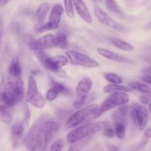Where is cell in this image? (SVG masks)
<instances>
[{"mask_svg":"<svg viewBox=\"0 0 151 151\" xmlns=\"http://www.w3.org/2000/svg\"><path fill=\"white\" fill-rule=\"evenodd\" d=\"M128 86L133 91H137L144 94H151V88L144 83L137 82V81H130L129 82Z\"/></svg>","mask_w":151,"mask_h":151,"instance_id":"cell-24","label":"cell"},{"mask_svg":"<svg viewBox=\"0 0 151 151\" xmlns=\"http://www.w3.org/2000/svg\"><path fill=\"white\" fill-rule=\"evenodd\" d=\"M94 15L96 19L104 26L107 27L113 30L119 32H125L126 28L118 22H115L111 16H110L103 9L98 5H95L93 8Z\"/></svg>","mask_w":151,"mask_h":151,"instance_id":"cell-11","label":"cell"},{"mask_svg":"<svg viewBox=\"0 0 151 151\" xmlns=\"http://www.w3.org/2000/svg\"><path fill=\"white\" fill-rule=\"evenodd\" d=\"M68 37L65 33H59L55 35L54 41H53V48L65 50L68 47Z\"/></svg>","mask_w":151,"mask_h":151,"instance_id":"cell-22","label":"cell"},{"mask_svg":"<svg viewBox=\"0 0 151 151\" xmlns=\"http://www.w3.org/2000/svg\"><path fill=\"white\" fill-rule=\"evenodd\" d=\"M59 94V93L56 91V88H53V86H51L48 90H47V93H46L45 99L47 101L53 102V101H54L56 98H57V97Z\"/></svg>","mask_w":151,"mask_h":151,"instance_id":"cell-30","label":"cell"},{"mask_svg":"<svg viewBox=\"0 0 151 151\" xmlns=\"http://www.w3.org/2000/svg\"><path fill=\"white\" fill-rule=\"evenodd\" d=\"M99 105L90 104L84 107L81 108L79 110L73 114L67 120L65 128L67 130L76 128L84 122H90L94 120V116L99 109Z\"/></svg>","mask_w":151,"mask_h":151,"instance_id":"cell-3","label":"cell"},{"mask_svg":"<svg viewBox=\"0 0 151 151\" xmlns=\"http://www.w3.org/2000/svg\"><path fill=\"white\" fill-rule=\"evenodd\" d=\"M22 69L20 61L18 58H14L8 67V75L12 79H17L22 77Z\"/></svg>","mask_w":151,"mask_h":151,"instance_id":"cell-18","label":"cell"},{"mask_svg":"<svg viewBox=\"0 0 151 151\" xmlns=\"http://www.w3.org/2000/svg\"><path fill=\"white\" fill-rule=\"evenodd\" d=\"M25 100L26 103L37 109H42L46 104V99L38 91V85L36 79L32 75L28 78V89L25 94Z\"/></svg>","mask_w":151,"mask_h":151,"instance_id":"cell-6","label":"cell"},{"mask_svg":"<svg viewBox=\"0 0 151 151\" xmlns=\"http://www.w3.org/2000/svg\"><path fill=\"white\" fill-rule=\"evenodd\" d=\"M139 100L141 104L142 105H148L150 103V99L149 97H147L145 94H142L139 97Z\"/></svg>","mask_w":151,"mask_h":151,"instance_id":"cell-36","label":"cell"},{"mask_svg":"<svg viewBox=\"0 0 151 151\" xmlns=\"http://www.w3.org/2000/svg\"><path fill=\"white\" fill-rule=\"evenodd\" d=\"M65 7L60 4H56L52 7L50 10L48 16V22H45L41 26L37 27V32L42 33V32H49V31L54 30L59 27L61 22H62V15L64 14Z\"/></svg>","mask_w":151,"mask_h":151,"instance_id":"cell-7","label":"cell"},{"mask_svg":"<svg viewBox=\"0 0 151 151\" xmlns=\"http://www.w3.org/2000/svg\"><path fill=\"white\" fill-rule=\"evenodd\" d=\"M148 105H149V107H148V111H149L150 114V115H151V102H150V103Z\"/></svg>","mask_w":151,"mask_h":151,"instance_id":"cell-41","label":"cell"},{"mask_svg":"<svg viewBox=\"0 0 151 151\" xmlns=\"http://www.w3.org/2000/svg\"><path fill=\"white\" fill-rule=\"evenodd\" d=\"M151 138V128H147L144 130L143 134V137L141 141V145L142 146H144L147 143L150 139Z\"/></svg>","mask_w":151,"mask_h":151,"instance_id":"cell-34","label":"cell"},{"mask_svg":"<svg viewBox=\"0 0 151 151\" xmlns=\"http://www.w3.org/2000/svg\"><path fill=\"white\" fill-rule=\"evenodd\" d=\"M23 116L24 117L22 122L28 127L29 125L30 120V109L28 106H25V108H24Z\"/></svg>","mask_w":151,"mask_h":151,"instance_id":"cell-33","label":"cell"},{"mask_svg":"<svg viewBox=\"0 0 151 151\" xmlns=\"http://www.w3.org/2000/svg\"><path fill=\"white\" fill-rule=\"evenodd\" d=\"M109 126V122L107 121H96L90 122L81 126L76 127V128L70 131L67 135V142L73 145L83 139L91 137L93 134L103 131Z\"/></svg>","mask_w":151,"mask_h":151,"instance_id":"cell-2","label":"cell"},{"mask_svg":"<svg viewBox=\"0 0 151 151\" xmlns=\"http://www.w3.org/2000/svg\"><path fill=\"white\" fill-rule=\"evenodd\" d=\"M98 54L99 55L102 56L105 58L109 60H112V61L117 62V63H133V61L130 60V59L127 58L124 56L118 54V53L115 52H113L111 50H107V49L105 48H98L96 50Z\"/></svg>","mask_w":151,"mask_h":151,"instance_id":"cell-15","label":"cell"},{"mask_svg":"<svg viewBox=\"0 0 151 151\" xmlns=\"http://www.w3.org/2000/svg\"><path fill=\"white\" fill-rule=\"evenodd\" d=\"M72 1L73 8L77 12L80 18L87 24H91L93 22L91 14L84 0H72Z\"/></svg>","mask_w":151,"mask_h":151,"instance_id":"cell-16","label":"cell"},{"mask_svg":"<svg viewBox=\"0 0 151 151\" xmlns=\"http://www.w3.org/2000/svg\"><path fill=\"white\" fill-rule=\"evenodd\" d=\"M130 102V97L127 92H113L106 97L100 106H99L97 111L96 112L94 119L100 117L103 114L112 110L116 107L127 105Z\"/></svg>","mask_w":151,"mask_h":151,"instance_id":"cell-4","label":"cell"},{"mask_svg":"<svg viewBox=\"0 0 151 151\" xmlns=\"http://www.w3.org/2000/svg\"><path fill=\"white\" fill-rule=\"evenodd\" d=\"M36 56L41 64L47 70L54 73L60 78H67V73L62 68L69 63L68 57L58 55L54 56H48L44 50H34Z\"/></svg>","mask_w":151,"mask_h":151,"instance_id":"cell-1","label":"cell"},{"mask_svg":"<svg viewBox=\"0 0 151 151\" xmlns=\"http://www.w3.org/2000/svg\"><path fill=\"white\" fill-rule=\"evenodd\" d=\"M59 125L56 121L44 120L41 123L39 131L38 144L36 151H45L47 145L52 140L59 130Z\"/></svg>","mask_w":151,"mask_h":151,"instance_id":"cell-5","label":"cell"},{"mask_svg":"<svg viewBox=\"0 0 151 151\" xmlns=\"http://www.w3.org/2000/svg\"><path fill=\"white\" fill-rule=\"evenodd\" d=\"M64 147V142L62 139H57L52 144L50 151H62Z\"/></svg>","mask_w":151,"mask_h":151,"instance_id":"cell-32","label":"cell"},{"mask_svg":"<svg viewBox=\"0 0 151 151\" xmlns=\"http://www.w3.org/2000/svg\"><path fill=\"white\" fill-rule=\"evenodd\" d=\"M64 6H65V11L68 18L74 17V8L73 5L72 0H64Z\"/></svg>","mask_w":151,"mask_h":151,"instance_id":"cell-28","label":"cell"},{"mask_svg":"<svg viewBox=\"0 0 151 151\" xmlns=\"http://www.w3.org/2000/svg\"><path fill=\"white\" fill-rule=\"evenodd\" d=\"M13 88H14V93L16 100L18 103H21L23 100L24 97H25L23 79L22 77L17 79H13Z\"/></svg>","mask_w":151,"mask_h":151,"instance_id":"cell-20","label":"cell"},{"mask_svg":"<svg viewBox=\"0 0 151 151\" xmlns=\"http://www.w3.org/2000/svg\"><path fill=\"white\" fill-rule=\"evenodd\" d=\"M114 132L115 136L118 139H124L126 135V125L121 122H118L115 124L114 128Z\"/></svg>","mask_w":151,"mask_h":151,"instance_id":"cell-26","label":"cell"},{"mask_svg":"<svg viewBox=\"0 0 151 151\" xmlns=\"http://www.w3.org/2000/svg\"><path fill=\"white\" fill-rule=\"evenodd\" d=\"M27 126L23 122H16L12 125L10 139L13 149L16 150L22 145L25 139V131Z\"/></svg>","mask_w":151,"mask_h":151,"instance_id":"cell-13","label":"cell"},{"mask_svg":"<svg viewBox=\"0 0 151 151\" xmlns=\"http://www.w3.org/2000/svg\"><path fill=\"white\" fill-rule=\"evenodd\" d=\"M97 1H102V0H97Z\"/></svg>","mask_w":151,"mask_h":151,"instance_id":"cell-42","label":"cell"},{"mask_svg":"<svg viewBox=\"0 0 151 151\" xmlns=\"http://www.w3.org/2000/svg\"><path fill=\"white\" fill-rule=\"evenodd\" d=\"M145 29H150V30H151V21L149 22V23L147 24L146 25V26H145Z\"/></svg>","mask_w":151,"mask_h":151,"instance_id":"cell-40","label":"cell"},{"mask_svg":"<svg viewBox=\"0 0 151 151\" xmlns=\"http://www.w3.org/2000/svg\"><path fill=\"white\" fill-rule=\"evenodd\" d=\"M13 109L4 104H0V121L2 123H11L13 119Z\"/></svg>","mask_w":151,"mask_h":151,"instance_id":"cell-19","label":"cell"},{"mask_svg":"<svg viewBox=\"0 0 151 151\" xmlns=\"http://www.w3.org/2000/svg\"><path fill=\"white\" fill-rule=\"evenodd\" d=\"M104 78L109 83L121 84L124 81L123 78L119 75L113 72H107L104 75Z\"/></svg>","mask_w":151,"mask_h":151,"instance_id":"cell-25","label":"cell"},{"mask_svg":"<svg viewBox=\"0 0 151 151\" xmlns=\"http://www.w3.org/2000/svg\"><path fill=\"white\" fill-rule=\"evenodd\" d=\"M113 45L116 48L124 52H132L134 50V47L129 42L119 38H114L111 41Z\"/></svg>","mask_w":151,"mask_h":151,"instance_id":"cell-23","label":"cell"},{"mask_svg":"<svg viewBox=\"0 0 151 151\" xmlns=\"http://www.w3.org/2000/svg\"><path fill=\"white\" fill-rule=\"evenodd\" d=\"M141 80L143 81L144 82L147 83L151 84V75H144L141 76Z\"/></svg>","mask_w":151,"mask_h":151,"instance_id":"cell-37","label":"cell"},{"mask_svg":"<svg viewBox=\"0 0 151 151\" xmlns=\"http://www.w3.org/2000/svg\"><path fill=\"white\" fill-rule=\"evenodd\" d=\"M44 121V117L37 119L34 122L33 125L31 126V128L28 131V134L25 137L23 144L28 150L33 151L36 149L38 144L40 127H41V123Z\"/></svg>","mask_w":151,"mask_h":151,"instance_id":"cell-12","label":"cell"},{"mask_svg":"<svg viewBox=\"0 0 151 151\" xmlns=\"http://www.w3.org/2000/svg\"><path fill=\"white\" fill-rule=\"evenodd\" d=\"M3 31H4V26H3V20L2 18L0 16V46L1 43V38L3 35Z\"/></svg>","mask_w":151,"mask_h":151,"instance_id":"cell-38","label":"cell"},{"mask_svg":"<svg viewBox=\"0 0 151 151\" xmlns=\"http://www.w3.org/2000/svg\"><path fill=\"white\" fill-rule=\"evenodd\" d=\"M105 4H106L107 7L110 11L113 12L115 13H118V14L121 13V9L118 7L115 0H105Z\"/></svg>","mask_w":151,"mask_h":151,"instance_id":"cell-29","label":"cell"},{"mask_svg":"<svg viewBox=\"0 0 151 151\" xmlns=\"http://www.w3.org/2000/svg\"><path fill=\"white\" fill-rule=\"evenodd\" d=\"M55 35L52 34H45L38 39L32 41L29 46L33 51L34 50H44L46 49L53 48V41Z\"/></svg>","mask_w":151,"mask_h":151,"instance_id":"cell-14","label":"cell"},{"mask_svg":"<svg viewBox=\"0 0 151 151\" xmlns=\"http://www.w3.org/2000/svg\"><path fill=\"white\" fill-rule=\"evenodd\" d=\"M133 90L130 86L121 85V84H113L109 83L107 85H105L103 87L104 93H113V92H132Z\"/></svg>","mask_w":151,"mask_h":151,"instance_id":"cell-21","label":"cell"},{"mask_svg":"<svg viewBox=\"0 0 151 151\" xmlns=\"http://www.w3.org/2000/svg\"><path fill=\"white\" fill-rule=\"evenodd\" d=\"M66 56L69 62L73 66H78L87 69H95L99 66V63L90 56L75 50L66 52Z\"/></svg>","mask_w":151,"mask_h":151,"instance_id":"cell-10","label":"cell"},{"mask_svg":"<svg viewBox=\"0 0 151 151\" xmlns=\"http://www.w3.org/2000/svg\"><path fill=\"white\" fill-rule=\"evenodd\" d=\"M10 0H0V6H5Z\"/></svg>","mask_w":151,"mask_h":151,"instance_id":"cell-39","label":"cell"},{"mask_svg":"<svg viewBox=\"0 0 151 151\" xmlns=\"http://www.w3.org/2000/svg\"><path fill=\"white\" fill-rule=\"evenodd\" d=\"M52 86H53V88H56V91H57L59 94H68V93L69 92V91H68V89L67 88V87L65 86V85H63V84L54 81V82H53V83H52Z\"/></svg>","mask_w":151,"mask_h":151,"instance_id":"cell-31","label":"cell"},{"mask_svg":"<svg viewBox=\"0 0 151 151\" xmlns=\"http://www.w3.org/2000/svg\"><path fill=\"white\" fill-rule=\"evenodd\" d=\"M90 140V137L85 139H83L73 144V145L68 149V151H81L83 150V148L88 144Z\"/></svg>","mask_w":151,"mask_h":151,"instance_id":"cell-27","label":"cell"},{"mask_svg":"<svg viewBox=\"0 0 151 151\" xmlns=\"http://www.w3.org/2000/svg\"><path fill=\"white\" fill-rule=\"evenodd\" d=\"M130 114L136 126L140 131L144 130L149 119V111L144 105L133 103L130 107Z\"/></svg>","mask_w":151,"mask_h":151,"instance_id":"cell-9","label":"cell"},{"mask_svg":"<svg viewBox=\"0 0 151 151\" xmlns=\"http://www.w3.org/2000/svg\"><path fill=\"white\" fill-rule=\"evenodd\" d=\"M50 6L47 2H44L40 4L39 7L37 8L35 14V19L37 22L38 27L41 26L44 23H45V20L48 13H50Z\"/></svg>","mask_w":151,"mask_h":151,"instance_id":"cell-17","label":"cell"},{"mask_svg":"<svg viewBox=\"0 0 151 151\" xmlns=\"http://www.w3.org/2000/svg\"><path fill=\"white\" fill-rule=\"evenodd\" d=\"M93 88V81L88 77H84L78 81L77 84L76 94V100L73 103V107L76 109H81L85 106L89 98V94Z\"/></svg>","mask_w":151,"mask_h":151,"instance_id":"cell-8","label":"cell"},{"mask_svg":"<svg viewBox=\"0 0 151 151\" xmlns=\"http://www.w3.org/2000/svg\"><path fill=\"white\" fill-rule=\"evenodd\" d=\"M103 135L105 137L107 138H113L115 136V132H114L113 128H110V127H107L106 128L103 130Z\"/></svg>","mask_w":151,"mask_h":151,"instance_id":"cell-35","label":"cell"}]
</instances>
